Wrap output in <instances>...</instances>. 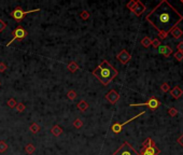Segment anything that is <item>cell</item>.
Wrapping results in <instances>:
<instances>
[{"label":"cell","mask_w":183,"mask_h":155,"mask_svg":"<svg viewBox=\"0 0 183 155\" xmlns=\"http://www.w3.org/2000/svg\"><path fill=\"white\" fill-rule=\"evenodd\" d=\"M145 19L157 30L159 38L166 39L182 21L183 16L167 0H163L145 16Z\"/></svg>","instance_id":"6da1fadb"},{"label":"cell","mask_w":183,"mask_h":155,"mask_svg":"<svg viewBox=\"0 0 183 155\" xmlns=\"http://www.w3.org/2000/svg\"><path fill=\"white\" fill-rule=\"evenodd\" d=\"M93 74L97 78L98 81H100L101 84L107 86L114 78H117L119 71L108 60H102L96 67V69L93 70Z\"/></svg>","instance_id":"7a4b0ae2"},{"label":"cell","mask_w":183,"mask_h":155,"mask_svg":"<svg viewBox=\"0 0 183 155\" xmlns=\"http://www.w3.org/2000/svg\"><path fill=\"white\" fill-rule=\"evenodd\" d=\"M159 149H158L152 138H148L142 144V149L139 155H158Z\"/></svg>","instance_id":"3957f363"},{"label":"cell","mask_w":183,"mask_h":155,"mask_svg":"<svg viewBox=\"0 0 183 155\" xmlns=\"http://www.w3.org/2000/svg\"><path fill=\"white\" fill-rule=\"evenodd\" d=\"M112 155H139V153L134 149L130 143L125 141Z\"/></svg>","instance_id":"277c9868"},{"label":"cell","mask_w":183,"mask_h":155,"mask_svg":"<svg viewBox=\"0 0 183 155\" xmlns=\"http://www.w3.org/2000/svg\"><path fill=\"white\" fill-rule=\"evenodd\" d=\"M39 11H40V9H34V10H29V11H23L21 6H17V8H15V9L11 12V16H12L15 21L21 22V21L25 17V15H27V14H29V13L39 12Z\"/></svg>","instance_id":"5b68a950"},{"label":"cell","mask_w":183,"mask_h":155,"mask_svg":"<svg viewBox=\"0 0 183 155\" xmlns=\"http://www.w3.org/2000/svg\"><path fill=\"white\" fill-rule=\"evenodd\" d=\"M159 104H161V102H159V100H158L157 98L151 97V98L149 99L147 102H144V104H130V107H143V106H145V107L150 108L151 110H156V109L159 107Z\"/></svg>","instance_id":"8992f818"},{"label":"cell","mask_w":183,"mask_h":155,"mask_svg":"<svg viewBox=\"0 0 183 155\" xmlns=\"http://www.w3.org/2000/svg\"><path fill=\"white\" fill-rule=\"evenodd\" d=\"M12 35H13V38L10 40L9 43H6V46L11 45V43H13L15 40H23V39L27 36V32H26V30L23 28V27L19 26V27H17L16 29H14V31H13Z\"/></svg>","instance_id":"52a82bcc"},{"label":"cell","mask_w":183,"mask_h":155,"mask_svg":"<svg viewBox=\"0 0 183 155\" xmlns=\"http://www.w3.org/2000/svg\"><path fill=\"white\" fill-rule=\"evenodd\" d=\"M145 113V111H142V112H140L139 114H137L136 116H134V117H132L130 120H128V121H126V122H124V123H114L113 125H112V127H111V129H112V131H113L114 134H120L121 131H122V128H123L126 124H128V123H130L132 121H134V120H136L137 117H139V116H141V115H143V114Z\"/></svg>","instance_id":"ba28073f"},{"label":"cell","mask_w":183,"mask_h":155,"mask_svg":"<svg viewBox=\"0 0 183 155\" xmlns=\"http://www.w3.org/2000/svg\"><path fill=\"white\" fill-rule=\"evenodd\" d=\"M104 98H106L107 101L110 102L111 104H115L119 101V99H120V95H119V93H117V91L111 89V91H109V92L106 94Z\"/></svg>","instance_id":"9c48e42d"},{"label":"cell","mask_w":183,"mask_h":155,"mask_svg":"<svg viewBox=\"0 0 183 155\" xmlns=\"http://www.w3.org/2000/svg\"><path fill=\"white\" fill-rule=\"evenodd\" d=\"M117 60H120L121 64L126 65L130 59H132V55L129 54V52H127V50H122L120 53L117 55Z\"/></svg>","instance_id":"30bf717a"},{"label":"cell","mask_w":183,"mask_h":155,"mask_svg":"<svg viewBox=\"0 0 183 155\" xmlns=\"http://www.w3.org/2000/svg\"><path fill=\"white\" fill-rule=\"evenodd\" d=\"M145 6L143 4V3L141 2V1H139V0H137L136 3H135V6H134V8L130 11L133 13H135L136 14V16H140L142 14V13L145 11Z\"/></svg>","instance_id":"8fae6325"},{"label":"cell","mask_w":183,"mask_h":155,"mask_svg":"<svg viewBox=\"0 0 183 155\" xmlns=\"http://www.w3.org/2000/svg\"><path fill=\"white\" fill-rule=\"evenodd\" d=\"M158 53L164 55L165 57H169L172 54V49L169 46V45H159L158 46Z\"/></svg>","instance_id":"7c38bea8"},{"label":"cell","mask_w":183,"mask_h":155,"mask_svg":"<svg viewBox=\"0 0 183 155\" xmlns=\"http://www.w3.org/2000/svg\"><path fill=\"white\" fill-rule=\"evenodd\" d=\"M170 95L172 96L174 99H179L181 96L183 95V91L179 87V86H174V89H170Z\"/></svg>","instance_id":"4fadbf2b"},{"label":"cell","mask_w":183,"mask_h":155,"mask_svg":"<svg viewBox=\"0 0 183 155\" xmlns=\"http://www.w3.org/2000/svg\"><path fill=\"white\" fill-rule=\"evenodd\" d=\"M170 34L172 35V37H174V39H179L183 36V31L179 28V27H174V28L170 31Z\"/></svg>","instance_id":"5bb4252c"},{"label":"cell","mask_w":183,"mask_h":155,"mask_svg":"<svg viewBox=\"0 0 183 155\" xmlns=\"http://www.w3.org/2000/svg\"><path fill=\"white\" fill-rule=\"evenodd\" d=\"M76 108H78L80 111L84 112V111H86L87 109H89V104H87L85 100H81L79 104H76Z\"/></svg>","instance_id":"9a60e30c"},{"label":"cell","mask_w":183,"mask_h":155,"mask_svg":"<svg viewBox=\"0 0 183 155\" xmlns=\"http://www.w3.org/2000/svg\"><path fill=\"white\" fill-rule=\"evenodd\" d=\"M52 134H53L54 136L55 137H58V136H60L61 135V133H63V129H61V127L60 126H58V125H55V126L52 128Z\"/></svg>","instance_id":"2e32d148"},{"label":"cell","mask_w":183,"mask_h":155,"mask_svg":"<svg viewBox=\"0 0 183 155\" xmlns=\"http://www.w3.org/2000/svg\"><path fill=\"white\" fill-rule=\"evenodd\" d=\"M67 68H68V70H69L70 72H76V71H78V69H79V66L76 65V61H71V63L68 64Z\"/></svg>","instance_id":"e0dca14e"},{"label":"cell","mask_w":183,"mask_h":155,"mask_svg":"<svg viewBox=\"0 0 183 155\" xmlns=\"http://www.w3.org/2000/svg\"><path fill=\"white\" fill-rule=\"evenodd\" d=\"M151 39L149 38V37H144V38L141 40V44L143 48H149L150 45H151Z\"/></svg>","instance_id":"ac0fdd59"},{"label":"cell","mask_w":183,"mask_h":155,"mask_svg":"<svg viewBox=\"0 0 183 155\" xmlns=\"http://www.w3.org/2000/svg\"><path fill=\"white\" fill-rule=\"evenodd\" d=\"M35 146H34V144H31V143H29V144H27L25 148V152L27 153L28 155L32 154V153L35 152Z\"/></svg>","instance_id":"d6986e66"},{"label":"cell","mask_w":183,"mask_h":155,"mask_svg":"<svg viewBox=\"0 0 183 155\" xmlns=\"http://www.w3.org/2000/svg\"><path fill=\"white\" fill-rule=\"evenodd\" d=\"M29 129L31 130V133H34V134H37L40 130V126H39L38 124L37 123H32L30 126H29Z\"/></svg>","instance_id":"ffe728a7"},{"label":"cell","mask_w":183,"mask_h":155,"mask_svg":"<svg viewBox=\"0 0 183 155\" xmlns=\"http://www.w3.org/2000/svg\"><path fill=\"white\" fill-rule=\"evenodd\" d=\"M8 148H9V146L6 144V141H0V152L1 153H4L8 150Z\"/></svg>","instance_id":"44dd1931"},{"label":"cell","mask_w":183,"mask_h":155,"mask_svg":"<svg viewBox=\"0 0 183 155\" xmlns=\"http://www.w3.org/2000/svg\"><path fill=\"white\" fill-rule=\"evenodd\" d=\"M161 43L162 42H161V39L159 38H155L151 41V45H153V48H156V49L161 45Z\"/></svg>","instance_id":"7402d4cb"},{"label":"cell","mask_w":183,"mask_h":155,"mask_svg":"<svg viewBox=\"0 0 183 155\" xmlns=\"http://www.w3.org/2000/svg\"><path fill=\"white\" fill-rule=\"evenodd\" d=\"M161 89H162V92L167 93V92L170 91V86H169L168 83H163V84L161 85Z\"/></svg>","instance_id":"603a6c76"},{"label":"cell","mask_w":183,"mask_h":155,"mask_svg":"<svg viewBox=\"0 0 183 155\" xmlns=\"http://www.w3.org/2000/svg\"><path fill=\"white\" fill-rule=\"evenodd\" d=\"M73 126L76 127V128H81V127L83 126L82 120H80V119H76L74 122H73Z\"/></svg>","instance_id":"cb8c5ba5"},{"label":"cell","mask_w":183,"mask_h":155,"mask_svg":"<svg viewBox=\"0 0 183 155\" xmlns=\"http://www.w3.org/2000/svg\"><path fill=\"white\" fill-rule=\"evenodd\" d=\"M167 112L170 116H176V115L178 114V110L176 109V108H169V109L167 110Z\"/></svg>","instance_id":"d4e9b609"},{"label":"cell","mask_w":183,"mask_h":155,"mask_svg":"<svg viewBox=\"0 0 183 155\" xmlns=\"http://www.w3.org/2000/svg\"><path fill=\"white\" fill-rule=\"evenodd\" d=\"M8 106H9L10 108H15L16 107V104H17V102H16V100L14 98H11V99H9L8 100Z\"/></svg>","instance_id":"484cf974"},{"label":"cell","mask_w":183,"mask_h":155,"mask_svg":"<svg viewBox=\"0 0 183 155\" xmlns=\"http://www.w3.org/2000/svg\"><path fill=\"white\" fill-rule=\"evenodd\" d=\"M16 110H17V112H24V110H25V104H22V102H19V104H16Z\"/></svg>","instance_id":"4316f807"},{"label":"cell","mask_w":183,"mask_h":155,"mask_svg":"<svg viewBox=\"0 0 183 155\" xmlns=\"http://www.w3.org/2000/svg\"><path fill=\"white\" fill-rule=\"evenodd\" d=\"M67 95H68V98L71 99V100H73V99L76 98V93L74 92V91H69Z\"/></svg>","instance_id":"83f0119b"},{"label":"cell","mask_w":183,"mask_h":155,"mask_svg":"<svg viewBox=\"0 0 183 155\" xmlns=\"http://www.w3.org/2000/svg\"><path fill=\"white\" fill-rule=\"evenodd\" d=\"M174 58L177 60H179V61L183 60V53L182 52H176V53H174Z\"/></svg>","instance_id":"f1b7e54d"},{"label":"cell","mask_w":183,"mask_h":155,"mask_svg":"<svg viewBox=\"0 0 183 155\" xmlns=\"http://www.w3.org/2000/svg\"><path fill=\"white\" fill-rule=\"evenodd\" d=\"M80 17H82L83 19H87L89 17V13L87 11H82L80 13Z\"/></svg>","instance_id":"f546056e"},{"label":"cell","mask_w":183,"mask_h":155,"mask_svg":"<svg viewBox=\"0 0 183 155\" xmlns=\"http://www.w3.org/2000/svg\"><path fill=\"white\" fill-rule=\"evenodd\" d=\"M6 28V24L3 22L2 19H0V32H2Z\"/></svg>","instance_id":"4dcf8cb0"},{"label":"cell","mask_w":183,"mask_h":155,"mask_svg":"<svg viewBox=\"0 0 183 155\" xmlns=\"http://www.w3.org/2000/svg\"><path fill=\"white\" fill-rule=\"evenodd\" d=\"M135 3H136V1L135 0H132V1H129V2L127 3L126 4V6H127V9H129V10H132L134 8V6H135Z\"/></svg>","instance_id":"1f68e13d"},{"label":"cell","mask_w":183,"mask_h":155,"mask_svg":"<svg viewBox=\"0 0 183 155\" xmlns=\"http://www.w3.org/2000/svg\"><path fill=\"white\" fill-rule=\"evenodd\" d=\"M177 50H178V52H182L183 53V41L179 42L177 44Z\"/></svg>","instance_id":"d6a6232c"},{"label":"cell","mask_w":183,"mask_h":155,"mask_svg":"<svg viewBox=\"0 0 183 155\" xmlns=\"http://www.w3.org/2000/svg\"><path fill=\"white\" fill-rule=\"evenodd\" d=\"M6 69V66L4 63H0V72H3Z\"/></svg>","instance_id":"836d02e7"},{"label":"cell","mask_w":183,"mask_h":155,"mask_svg":"<svg viewBox=\"0 0 183 155\" xmlns=\"http://www.w3.org/2000/svg\"><path fill=\"white\" fill-rule=\"evenodd\" d=\"M177 142L179 143V144H180V146H182V148H183V135H181V136L179 137V138H178Z\"/></svg>","instance_id":"e575fe53"},{"label":"cell","mask_w":183,"mask_h":155,"mask_svg":"<svg viewBox=\"0 0 183 155\" xmlns=\"http://www.w3.org/2000/svg\"><path fill=\"white\" fill-rule=\"evenodd\" d=\"M181 2H182V3H183V0H181Z\"/></svg>","instance_id":"d590c367"}]
</instances>
